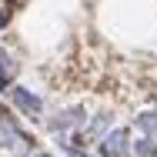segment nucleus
<instances>
[{
  "label": "nucleus",
  "instance_id": "1",
  "mask_svg": "<svg viewBox=\"0 0 157 157\" xmlns=\"http://www.w3.org/2000/svg\"><path fill=\"white\" fill-rule=\"evenodd\" d=\"M100 157H134V144H130V130L127 127H114L97 140Z\"/></svg>",
  "mask_w": 157,
  "mask_h": 157
},
{
  "label": "nucleus",
  "instance_id": "2",
  "mask_svg": "<svg viewBox=\"0 0 157 157\" xmlns=\"http://www.w3.org/2000/svg\"><path fill=\"white\" fill-rule=\"evenodd\" d=\"M10 100H13L27 117H40V114H44V100L33 94V90L20 87V84H13V87H10Z\"/></svg>",
  "mask_w": 157,
  "mask_h": 157
},
{
  "label": "nucleus",
  "instance_id": "3",
  "mask_svg": "<svg viewBox=\"0 0 157 157\" xmlns=\"http://www.w3.org/2000/svg\"><path fill=\"white\" fill-rule=\"evenodd\" d=\"M84 124V110L80 107H70V110H60L54 121H50V130H63V127H80Z\"/></svg>",
  "mask_w": 157,
  "mask_h": 157
},
{
  "label": "nucleus",
  "instance_id": "4",
  "mask_svg": "<svg viewBox=\"0 0 157 157\" xmlns=\"http://www.w3.org/2000/svg\"><path fill=\"white\" fill-rule=\"evenodd\" d=\"M134 124L144 130V137H157V110H144V114H137Z\"/></svg>",
  "mask_w": 157,
  "mask_h": 157
},
{
  "label": "nucleus",
  "instance_id": "5",
  "mask_svg": "<svg viewBox=\"0 0 157 157\" xmlns=\"http://www.w3.org/2000/svg\"><path fill=\"white\" fill-rule=\"evenodd\" d=\"M134 157H157V137H140V140H134Z\"/></svg>",
  "mask_w": 157,
  "mask_h": 157
},
{
  "label": "nucleus",
  "instance_id": "6",
  "mask_svg": "<svg viewBox=\"0 0 157 157\" xmlns=\"http://www.w3.org/2000/svg\"><path fill=\"white\" fill-rule=\"evenodd\" d=\"M107 124H110V114H97V117H90V124H87V134L90 137H104L107 134Z\"/></svg>",
  "mask_w": 157,
  "mask_h": 157
},
{
  "label": "nucleus",
  "instance_id": "7",
  "mask_svg": "<svg viewBox=\"0 0 157 157\" xmlns=\"http://www.w3.org/2000/svg\"><path fill=\"white\" fill-rule=\"evenodd\" d=\"M63 154L67 157H87V154H80V147H63Z\"/></svg>",
  "mask_w": 157,
  "mask_h": 157
},
{
  "label": "nucleus",
  "instance_id": "8",
  "mask_svg": "<svg viewBox=\"0 0 157 157\" xmlns=\"http://www.w3.org/2000/svg\"><path fill=\"white\" fill-rule=\"evenodd\" d=\"M7 24H10V10H0V30H3Z\"/></svg>",
  "mask_w": 157,
  "mask_h": 157
},
{
  "label": "nucleus",
  "instance_id": "9",
  "mask_svg": "<svg viewBox=\"0 0 157 157\" xmlns=\"http://www.w3.org/2000/svg\"><path fill=\"white\" fill-rule=\"evenodd\" d=\"M33 157H50V154H33Z\"/></svg>",
  "mask_w": 157,
  "mask_h": 157
}]
</instances>
